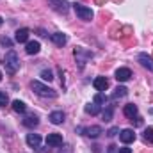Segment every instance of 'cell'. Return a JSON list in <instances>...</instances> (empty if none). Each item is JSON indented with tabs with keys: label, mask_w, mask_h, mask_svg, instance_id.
Here are the masks:
<instances>
[{
	"label": "cell",
	"mask_w": 153,
	"mask_h": 153,
	"mask_svg": "<svg viewBox=\"0 0 153 153\" xmlns=\"http://www.w3.org/2000/svg\"><path fill=\"white\" fill-rule=\"evenodd\" d=\"M30 89H32L36 94L43 96V98H55V96H57V91H53L52 87L41 84L39 80H32V82H30Z\"/></svg>",
	"instance_id": "cell-1"
},
{
	"label": "cell",
	"mask_w": 153,
	"mask_h": 153,
	"mask_svg": "<svg viewBox=\"0 0 153 153\" xmlns=\"http://www.w3.org/2000/svg\"><path fill=\"white\" fill-rule=\"evenodd\" d=\"M18 70H20V57L16 55L14 50H9L5 53V71L11 73V75H14Z\"/></svg>",
	"instance_id": "cell-2"
},
{
	"label": "cell",
	"mask_w": 153,
	"mask_h": 153,
	"mask_svg": "<svg viewBox=\"0 0 153 153\" xmlns=\"http://www.w3.org/2000/svg\"><path fill=\"white\" fill-rule=\"evenodd\" d=\"M73 9H75L76 16L80 18V20H84V22H91L93 20V11H91V7H85V5H82V4H73Z\"/></svg>",
	"instance_id": "cell-3"
},
{
	"label": "cell",
	"mask_w": 153,
	"mask_h": 153,
	"mask_svg": "<svg viewBox=\"0 0 153 153\" xmlns=\"http://www.w3.org/2000/svg\"><path fill=\"white\" fill-rule=\"evenodd\" d=\"M48 4H50V7H52L55 13H59V14H66V13L70 11V2H68V0H48Z\"/></svg>",
	"instance_id": "cell-4"
},
{
	"label": "cell",
	"mask_w": 153,
	"mask_h": 153,
	"mask_svg": "<svg viewBox=\"0 0 153 153\" xmlns=\"http://www.w3.org/2000/svg\"><path fill=\"white\" fill-rule=\"evenodd\" d=\"M135 132L132 130V128H125V130H121L119 132V139L125 143V144H130V143H134L135 141Z\"/></svg>",
	"instance_id": "cell-5"
},
{
	"label": "cell",
	"mask_w": 153,
	"mask_h": 153,
	"mask_svg": "<svg viewBox=\"0 0 153 153\" xmlns=\"http://www.w3.org/2000/svg\"><path fill=\"white\" fill-rule=\"evenodd\" d=\"M139 62H141V66L143 68H146L148 71H153V57L152 55H148V53H139Z\"/></svg>",
	"instance_id": "cell-6"
},
{
	"label": "cell",
	"mask_w": 153,
	"mask_h": 153,
	"mask_svg": "<svg viewBox=\"0 0 153 153\" xmlns=\"http://www.w3.org/2000/svg\"><path fill=\"white\" fill-rule=\"evenodd\" d=\"M46 144L52 146V148L61 146V144H62V135H61V134H48V137H46Z\"/></svg>",
	"instance_id": "cell-7"
},
{
	"label": "cell",
	"mask_w": 153,
	"mask_h": 153,
	"mask_svg": "<svg viewBox=\"0 0 153 153\" xmlns=\"http://www.w3.org/2000/svg\"><path fill=\"white\" fill-rule=\"evenodd\" d=\"M130 76H132V71H130L128 68H119V70H116V80H117V82H126V80H130Z\"/></svg>",
	"instance_id": "cell-8"
},
{
	"label": "cell",
	"mask_w": 153,
	"mask_h": 153,
	"mask_svg": "<svg viewBox=\"0 0 153 153\" xmlns=\"http://www.w3.org/2000/svg\"><path fill=\"white\" fill-rule=\"evenodd\" d=\"M93 85H94L96 91H105V89L109 87V80H107L105 76H96V78L93 80Z\"/></svg>",
	"instance_id": "cell-9"
},
{
	"label": "cell",
	"mask_w": 153,
	"mask_h": 153,
	"mask_svg": "<svg viewBox=\"0 0 153 153\" xmlns=\"http://www.w3.org/2000/svg\"><path fill=\"white\" fill-rule=\"evenodd\" d=\"M80 132H84V135L91 137V139H96L100 134H102V128L100 126H89V128H78Z\"/></svg>",
	"instance_id": "cell-10"
},
{
	"label": "cell",
	"mask_w": 153,
	"mask_h": 153,
	"mask_svg": "<svg viewBox=\"0 0 153 153\" xmlns=\"http://www.w3.org/2000/svg\"><path fill=\"white\" fill-rule=\"evenodd\" d=\"M50 39H52L57 46H64V45L68 43V36L62 34V32H53V34L50 36Z\"/></svg>",
	"instance_id": "cell-11"
},
{
	"label": "cell",
	"mask_w": 153,
	"mask_h": 153,
	"mask_svg": "<svg viewBox=\"0 0 153 153\" xmlns=\"http://www.w3.org/2000/svg\"><path fill=\"white\" fill-rule=\"evenodd\" d=\"M39 50H41V45H39V41H27L25 52H27L29 55H36V53H39Z\"/></svg>",
	"instance_id": "cell-12"
},
{
	"label": "cell",
	"mask_w": 153,
	"mask_h": 153,
	"mask_svg": "<svg viewBox=\"0 0 153 153\" xmlns=\"http://www.w3.org/2000/svg\"><path fill=\"white\" fill-rule=\"evenodd\" d=\"M48 119H50L52 125H62V123H64V112H62V111H55V112L50 114Z\"/></svg>",
	"instance_id": "cell-13"
},
{
	"label": "cell",
	"mask_w": 153,
	"mask_h": 153,
	"mask_svg": "<svg viewBox=\"0 0 153 153\" xmlns=\"http://www.w3.org/2000/svg\"><path fill=\"white\" fill-rule=\"evenodd\" d=\"M23 125H25L27 128H36V126L39 125L38 116H36V114H29V116H25V119H23Z\"/></svg>",
	"instance_id": "cell-14"
},
{
	"label": "cell",
	"mask_w": 153,
	"mask_h": 153,
	"mask_svg": "<svg viewBox=\"0 0 153 153\" xmlns=\"http://www.w3.org/2000/svg\"><path fill=\"white\" fill-rule=\"evenodd\" d=\"M27 144H29L30 148H39L41 137H39L38 134H27Z\"/></svg>",
	"instance_id": "cell-15"
},
{
	"label": "cell",
	"mask_w": 153,
	"mask_h": 153,
	"mask_svg": "<svg viewBox=\"0 0 153 153\" xmlns=\"http://www.w3.org/2000/svg\"><path fill=\"white\" fill-rule=\"evenodd\" d=\"M29 34H30V30H29V29H18V30H16V36H14V39H16L18 43H27Z\"/></svg>",
	"instance_id": "cell-16"
},
{
	"label": "cell",
	"mask_w": 153,
	"mask_h": 153,
	"mask_svg": "<svg viewBox=\"0 0 153 153\" xmlns=\"http://www.w3.org/2000/svg\"><path fill=\"white\" fill-rule=\"evenodd\" d=\"M123 112H125V116H126V117L134 119V117L137 116V105H134V103H128V105H125Z\"/></svg>",
	"instance_id": "cell-17"
},
{
	"label": "cell",
	"mask_w": 153,
	"mask_h": 153,
	"mask_svg": "<svg viewBox=\"0 0 153 153\" xmlns=\"http://www.w3.org/2000/svg\"><path fill=\"white\" fill-rule=\"evenodd\" d=\"M100 111H102V109H100V105H98V103H94V102H93V103H89V105H85V112H87V114H91V116L100 114Z\"/></svg>",
	"instance_id": "cell-18"
},
{
	"label": "cell",
	"mask_w": 153,
	"mask_h": 153,
	"mask_svg": "<svg viewBox=\"0 0 153 153\" xmlns=\"http://www.w3.org/2000/svg\"><path fill=\"white\" fill-rule=\"evenodd\" d=\"M13 111H14V112H20V114H23V112L27 111V107H25V103H23V102H20V100H14V102H13Z\"/></svg>",
	"instance_id": "cell-19"
},
{
	"label": "cell",
	"mask_w": 153,
	"mask_h": 153,
	"mask_svg": "<svg viewBox=\"0 0 153 153\" xmlns=\"http://www.w3.org/2000/svg\"><path fill=\"white\" fill-rule=\"evenodd\" d=\"M126 93H128V89L126 87H123V85H117L114 89V98H123V96H126Z\"/></svg>",
	"instance_id": "cell-20"
},
{
	"label": "cell",
	"mask_w": 153,
	"mask_h": 153,
	"mask_svg": "<svg viewBox=\"0 0 153 153\" xmlns=\"http://www.w3.org/2000/svg\"><path fill=\"white\" fill-rule=\"evenodd\" d=\"M144 141H148V143L153 144V128H146L144 130Z\"/></svg>",
	"instance_id": "cell-21"
},
{
	"label": "cell",
	"mask_w": 153,
	"mask_h": 153,
	"mask_svg": "<svg viewBox=\"0 0 153 153\" xmlns=\"http://www.w3.org/2000/svg\"><path fill=\"white\" fill-rule=\"evenodd\" d=\"M103 119L105 121L112 119V105H107V111H103Z\"/></svg>",
	"instance_id": "cell-22"
},
{
	"label": "cell",
	"mask_w": 153,
	"mask_h": 153,
	"mask_svg": "<svg viewBox=\"0 0 153 153\" xmlns=\"http://www.w3.org/2000/svg\"><path fill=\"white\" fill-rule=\"evenodd\" d=\"M41 78H43V80H46V82H50V80L53 78V75H52V71H50V70H43V71H41Z\"/></svg>",
	"instance_id": "cell-23"
},
{
	"label": "cell",
	"mask_w": 153,
	"mask_h": 153,
	"mask_svg": "<svg viewBox=\"0 0 153 153\" xmlns=\"http://www.w3.org/2000/svg\"><path fill=\"white\" fill-rule=\"evenodd\" d=\"M105 102H107V96H105V94L98 93V94L94 96V103H105Z\"/></svg>",
	"instance_id": "cell-24"
},
{
	"label": "cell",
	"mask_w": 153,
	"mask_h": 153,
	"mask_svg": "<svg viewBox=\"0 0 153 153\" xmlns=\"http://www.w3.org/2000/svg\"><path fill=\"white\" fill-rule=\"evenodd\" d=\"M7 103H9V98H7V94H5L4 91H0V105H2V107H5Z\"/></svg>",
	"instance_id": "cell-25"
},
{
	"label": "cell",
	"mask_w": 153,
	"mask_h": 153,
	"mask_svg": "<svg viewBox=\"0 0 153 153\" xmlns=\"http://www.w3.org/2000/svg\"><path fill=\"white\" fill-rule=\"evenodd\" d=\"M0 45H4V46H9V48H11V46H13V41H11L9 38H4V36H2V38H0Z\"/></svg>",
	"instance_id": "cell-26"
},
{
	"label": "cell",
	"mask_w": 153,
	"mask_h": 153,
	"mask_svg": "<svg viewBox=\"0 0 153 153\" xmlns=\"http://www.w3.org/2000/svg\"><path fill=\"white\" fill-rule=\"evenodd\" d=\"M119 153H132L130 148H119Z\"/></svg>",
	"instance_id": "cell-27"
},
{
	"label": "cell",
	"mask_w": 153,
	"mask_h": 153,
	"mask_svg": "<svg viewBox=\"0 0 153 153\" xmlns=\"http://www.w3.org/2000/svg\"><path fill=\"white\" fill-rule=\"evenodd\" d=\"M116 134H117V128H111V130H109V135H111V137L116 135Z\"/></svg>",
	"instance_id": "cell-28"
},
{
	"label": "cell",
	"mask_w": 153,
	"mask_h": 153,
	"mask_svg": "<svg viewBox=\"0 0 153 153\" xmlns=\"http://www.w3.org/2000/svg\"><path fill=\"white\" fill-rule=\"evenodd\" d=\"M2 23H4V20H2V16H0V27H2Z\"/></svg>",
	"instance_id": "cell-29"
},
{
	"label": "cell",
	"mask_w": 153,
	"mask_h": 153,
	"mask_svg": "<svg viewBox=\"0 0 153 153\" xmlns=\"http://www.w3.org/2000/svg\"><path fill=\"white\" fill-rule=\"evenodd\" d=\"M0 80H2V71H0Z\"/></svg>",
	"instance_id": "cell-30"
}]
</instances>
